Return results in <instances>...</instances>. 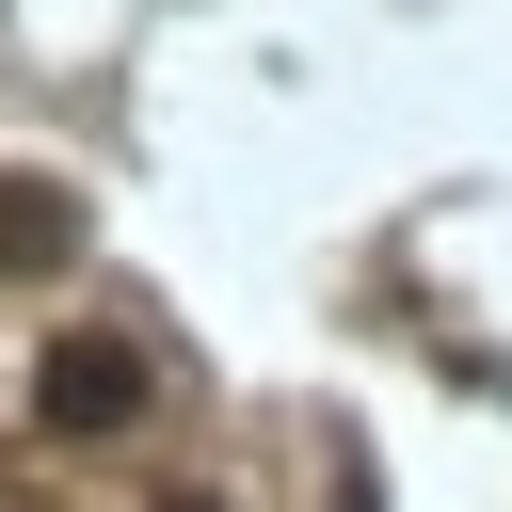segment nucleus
I'll list each match as a JSON object with an SVG mask.
<instances>
[{
	"instance_id": "obj_1",
	"label": "nucleus",
	"mask_w": 512,
	"mask_h": 512,
	"mask_svg": "<svg viewBox=\"0 0 512 512\" xmlns=\"http://www.w3.org/2000/svg\"><path fill=\"white\" fill-rule=\"evenodd\" d=\"M32 384H48V432H128V416H144V400H160V384H144V352H128V336H64V352H48V368H32Z\"/></svg>"
},
{
	"instance_id": "obj_2",
	"label": "nucleus",
	"mask_w": 512,
	"mask_h": 512,
	"mask_svg": "<svg viewBox=\"0 0 512 512\" xmlns=\"http://www.w3.org/2000/svg\"><path fill=\"white\" fill-rule=\"evenodd\" d=\"M80 256V208L64 192H0V272H64Z\"/></svg>"
}]
</instances>
